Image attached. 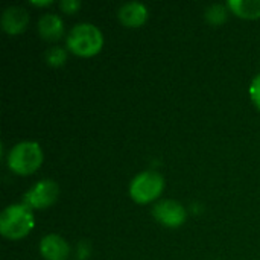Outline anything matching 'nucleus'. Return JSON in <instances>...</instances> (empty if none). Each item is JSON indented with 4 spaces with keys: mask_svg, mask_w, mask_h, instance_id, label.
<instances>
[{
    "mask_svg": "<svg viewBox=\"0 0 260 260\" xmlns=\"http://www.w3.org/2000/svg\"><path fill=\"white\" fill-rule=\"evenodd\" d=\"M35 225V216L26 204H11L0 215V233L8 239H21L30 233Z\"/></svg>",
    "mask_w": 260,
    "mask_h": 260,
    "instance_id": "1",
    "label": "nucleus"
},
{
    "mask_svg": "<svg viewBox=\"0 0 260 260\" xmlns=\"http://www.w3.org/2000/svg\"><path fill=\"white\" fill-rule=\"evenodd\" d=\"M67 49L79 56L96 55L104 46V35L101 29L91 23L75 24L66 38Z\"/></svg>",
    "mask_w": 260,
    "mask_h": 260,
    "instance_id": "2",
    "label": "nucleus"
},
{
    "mask_svg": "<svg viewBox=\"0 0 260 260\" xmlns=\"http://www.w3.org/2000/svg\"><path fill=\"white\" fill-rule=\"evenodd\" d=\"M8 168L18 175L34 174L43 163V151L37 142L24 140L15 143L6 155Z\"/></svg>",
    "mask_w": 260,
    "mask_h": 260,
    "instance_id": "3",
    "label": "nucleus"
},
{
    "mask_svg": "<svg viewBox=\"0 0 260 260\" xmlns=\"http://www.w3.org/2000/svg\"><path fill=\"white\" fill-rule=\"evenodd\" d=\"M165 189V178L155 171H143L129 183V195L139 204L157 200Z\"/></svg>",
    "mask_w": 260,
    "mask_h": 260,
    "instance_id": "4",
    "label": "nucleus"
},
{
    "mask_svg": "<svg viewBox=\"0 0 260 260\" xmlns=\"http://www.w3.org/2000/svg\"><path fill=\"white\" fill-rule=\"evenodd\" d=\"M59 195V186L56 181L50 178L40 180L35 183L24 195H23V204L30 207L32 210H43L55 204Z\"/></svg>",
    "mask_w": 260,
    "mask_h": 260,
    "instance_id": "5",
    "label": "nucleus"
},
{
    "mask_svg": "<svg viewBox=\"0 0 260 260\" xmlns=\"http://www.w3.org/2000/svg\"><path fill=\"white\" fill-rule=\"evenodd\" d=\"M152 215L160 224L171 229L180 227L187 216L184 206L175 200H161L155 203L152 207Z\"/></svg>",
    "mask_w": 260,
    "mask_h": 260,
    "instance_id": "6",
    "label": "nucleus"
},
{
    "mask_svg": "<svg viewBox=\"0 0 260 260\" xmlns=\"http://www.w3.org/2000/svg\"><path fill=\"white\" fill-rule=\"evenodd\" d=\"M40 253L46 260H67L70 254V247L64 238L50 233L40 241Z\"/></svg>",
    "mask_w": 260,
    "mask_h": 260,
    "instance_id": "7",
    "label": "nucleus"
},
{
    "mask_svg": "<svg viewBox=\"0 0 260 260\" xmlns=\"http://www.w3.org/2000/svg\"><path fill=\"white\" fill-rule=\"evenodd\" d=\"M29 21V14L24 8L21 6H8L0 17L2 27L9 34V35H18L21 34Z\"/></svg>",
    "mask_w": 260,
    "mask_h": 260,
    "instance_id": "8",
    "label": "nucleus"
},
{
    "mask_svg": "<svg viewBox=\"0 0 260 260\" xmlns=\"http://www.w3.org/2000/svg\"><path fill=\"white\" fill-rule=\"evenodd\" d=\"M119 20L128 27H139L148 18V8L142 2H126L117 11Z\"/></svg>",
    "mask_w": 260,
    "mask_h": 260,
    "instance_id": "9",
    "label": "nucleus"
},
{
    "mask_svg": "<svg viewBox=\"0 0 260 260\" xmlns=\"http://www.w3.org/2000/svg\"><path fill=\"white\" fill-rule=\"evenodd\" d=\"M38 32L44 40L55 41L62 37L64 32V21L55 12H46L38 20Z\"/></svg>",
    "mask_w": 260,
    "mask_h": 260,
    "instance_id": "10",
    "label": "nucleus"
},
{
    "mask_svg": "<svg viewBox=\"0 0 260 260\" xmlns=\"http://www.w3.org/2000/svg\"><path fill=\"white\" fill-rule=\"evenodd\" d=\"M227 6L232 12L244 18L260 17V0H229Z\"/></svg>",
    "mask_w": 260,
    "mask_h": 260,
    "instance_id": "11",
    "label": "nucleus"
},
{
    "mask_svg": "<svg viewBox=\"0 0 260 260\" xmlns=\"http://www.w3.org/2000/svg\"><path fill=\"white\" fill-rule=\"evenodd\" d=\"M227 15H229V6L227 5L215 3L206 9V20L213 26L222 24L227 20Z\"/></svg>",
    "mask_w": 260,
    "mask_h": 260,
    "instance_id": "12",
    "label": "nucleus"
},
{
    "mask_svg": "<svg viewBox=\"0 0 260 260\" xmlns=\"http://www.w3.org/2000/svg\"><path fill=\"white\" fill-rule=\"evenodd\" d=\"M67 61V52L61 46H53L46 52V62L50 66H62Z\"/></svg>",
    "mask_w": 260,
    "mask_h": 260,
    "instance_id": "13",
    "label": "nucleus"
},
{
    "mask_svg": "<svg viewBox=\"0 0 260 260\" xmlns=\"http://www.w3.org/2000/svg\"><path fill=\"white\" fill-rule=\"evenodd\" d=\"M250 96H251V101L253 104L260 110V73L256 75L251 81V85H250Z\"/></svg>",
    "mask_w": 260,
    "mask_h": 260,
    "instance_id": "14",
    "label": "nucleus"
},
{
    "mask_svg": "<svg viewBox=\"0 0 260 260\" xmlns=\"http://www.w3.org/2000/svg\"><path fill=\"white\" fill-rule=\"evenodd\" d=\"M59 8L67 14H73L81 8V2L79 0H61Z\"/></svg>",
    "mask_w": 260,
    "mask_h": 260,
    "instance_id": "15",
    "label": "nucleus"
},
{
    "mask_svg": "<svg viewBox=\"0 0 260 260\" xmlns=\"http://www.w3.org/2000/svg\"><path fill=\"white\" fill-rule=\"evenodd\" d=\"M32 5H37V6H47L52 3V0H30Z\"/></svg>",
    "mask_w": 260,
    "mask_h": 260,
    "instance_id": "16",
    "label": "nucleus"
}]
</instances>
